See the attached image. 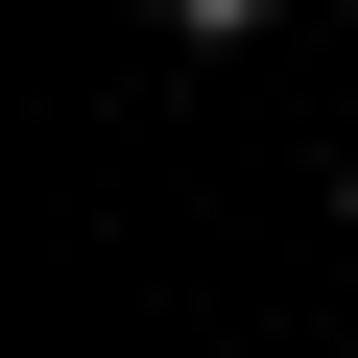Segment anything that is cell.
Masks as SVG:
<instances>
[{"label":"cell","instance_id":"cell-2","mask_svg":"<svg viewBox=\"0 0 358 358\" xmlns=\"http://www.w3.org/2000/svg\"><path fill=\"white\" fill-rule=\"evenodd\" d=\"M334 239H358V167H334Z\"/></svg>","mask_w":358,"mask_h":358},{"label":"cell","instance_id":"cell-1","mask_svg":"<svg viewBox=\"0 0 358 358\" xmlns=\"http://www.w3.org/2000/svg\"><path fill=\"white\" fill-rule=\"evenodd\" d=\"M143 24H167V48H263V0H143Z\"/></svg>","mask_w":358,"mask_h":358}]
</instances>
